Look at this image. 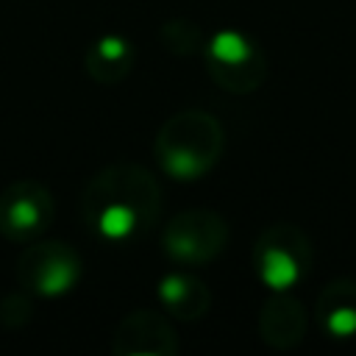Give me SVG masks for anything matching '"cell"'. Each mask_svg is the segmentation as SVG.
<instances>
[{
	"label": "cell",
	"instance_id": "6",
	"mask_svg": "<svg viewBox=\"0 0 356 356\" xmlns=\"http://www.w3.org/2000/svg\"><path fill=\"white\" fill-rule=\"evenodd\" d=\"M200 53L211 81L228 92H250L264 75L261 53L242 31L225 28L211 33Z\"/></svg>",
	"mask_w": 356,
	"mask_h": 356
},
{
	"label": "cell",
	"instance_id": "2",
	"mask_svg": "<svg viewBox=\"0 0 356 356\" xmlns=\"http://www.w3.org/2000/svg\"><path fill=\"white\" fill-rule=\"evenodd\" d=\"M222 125L200 108H184L167 117L153 139V156L164 175L175 181L203 178L222 156Z\"/></svg>",
	"mask_w": 356,
	"mask_h": 356
},
{
	"label": "cell",
	"instance_id": "7",
	"mask_svg": "<svg viewBox=\"0 0 356 356\" xmlns=\"http://www.w3.org/2000/svg\"><path fill=\"white\" fill-rule=\"evenodd\" d=\"M181 342L175 328L161 312L136 309L120 320L111 337L114 356H172L178 353Z\"/></svg>",
	"mask_w": 356,
	"mask_h": 356
},
{
	"label": "cell",
	"instance_id": "9",
	"mask_svg": "<svg viewBox=\"0 0 356 356\" xmlns=\"http://www.w3.org/2000/svg\"><path fill=\"white\" fill-rule=\"evenodd\" d=\"M134 61H136V47L122 33H103L83 53V70L100 86H114L122 78H128Z\"/></svg>",
	"mask_w": 356,
	"mask_h": 356
},
{
	"label": "cell",
	"instance_id": "4",
	"mask_svg": "<svg viewBox=\"0 0 356 356\" xmlns=\"http://www.w3.org/2000/svg\"><path fill=\"white\" fill-rule=\"evenodd\" d=\"M53 192L36 178H17L0 192V236L14 245H28L53 225Z\"/></svg>",
	"mask_w": 356,
	"mask_h": 356
},
{
	"label": "cell",
	"instance_id": "11",
	"mask_svg": "<svg viewBox=\"0 0 356 356\" xmlns=\"http://www.w3.org/2000/svg\"><path fill=\"white\" fill-rule=\"evenodd\" d=\"M300 314L289 303H270L261 314V334L273 345H289L300 334Z\"/></svg>",
	"mask_w": 356,
	"mask_h": 356
},
{
	"label": "cell",
	"instance_id": "3",
	"mask_svg": "<svg viewBox=\"0 0 356 356\" xmlns=\"http://www.w3.org/2000/svg\"><path fill=\"white\" fill-rule=\"evenodd\" d=\"M19 286L36 298H64L83 278V261L75 248L58 239H33L17 261Z\"/></svg>",
	"mask_w": 356,
	"mask_h": 356
},
{
	"label": "cell",
	"instance_id": "14",
	"mask_svg": "<svg viewBox=\"0 0 356 356\" xmlns=\"http://www.w3.org/2000/svg\"><path fill=\"white\" fill-rule=\"evenodd\" d=\"M325 328L334 337H350L356 334V309L353 306H334L325 312Z\"/></svg>",
	"mask_w": 356,
	"mask_h": 356
},
{
	"label": "cell",
	"instance_id": "10",
	"mask_svg": "<svg viewBox=\"0 0 356 356\" xmlns=\"http://www.w3.org/2000/svg\"><path fill=\"white\" fill-rule=\"evenodd\" d=\"M156 295H159V303L161 309L175 317V320H197L209 312L211 306V292L209 286L192 275V273H184V270H172L167 275H161L159 286H156Z\"/></svg>",
	"mask_w": 356,
	"mask_h": 356
},
{
	"label": "cell",
	"instance_id": "1",
	"mask_svg": "<svg viewBox=\"0 0 356 356\" xmlns=\"http://www.w3.org/2000/svg\"><path fill=\"white\" fill-rule=\"evenodd\" d=\"M161 211V186L150 170L117 161L95 172L81 195L83 225L108 245L142 239Z\"/></svg>",
	"mask_w": 356,
	"mask_h": 356
},
{
	"label": "cell",
	"instance_id": "13",
	"mask_svg": "<svg viewBox=\"0 0 356 356\" xmlns=\"http://www.w3.org/2000/svg\"><path fill=\"white\" fill-rule=\"evenodd\" d=\"M31 312H33L31 292H25V289H14V292L0 298V323L8 325V328L25 325L31 320Z\"/></svg>",
	"mask_w": 356,
	"mask_h": 356
},
{
	"label": "cell",
	"instance_id": "5",
	"mask_svg": "<svg viewBox=\"0 0 356 356\" xmlns=\"http://www.w3.org/2000/svg\"><path fill=\"white\" fill-rule=\"evenodd\" d=\"M228 242V225L209 209H186L175 214L161 231L164 253L184 267L206 264L222 253Z\"/></svg>",
	"mask_w": 356,
	"mask_h": 356
},
{
	"label": "cell",
	"instance_id": "8",
	"mask_svg": "<svg viewBox=\"0 0 356 356\" xmlns=\"http://www.w3.org/2000/svg\"><path fill=\"white\" fill-rule=\"evenodd\" d=\"M256 273L259 281L273 292L292 289L303 275L300 242L289 228H270L256 242Z\"/></svg>",
	"mask_w": 356,
	"mask_h": 356
},
{
	"label": "cell",
	"instance_id": "12",
	"mask_svg": "<svg viewBox=\"0 0 356 356\" xmlns=\"http://www.w3.org/2000/svg\"><path fill=\"white\" fill-rule=\"evenodd\" d=\"M159 36H161V44L175 56H189V53L203 50V33L189 19H167Z\"/></svg>",
	"mask_w": 356,
	"mask_h": 356
}]
</instances>
